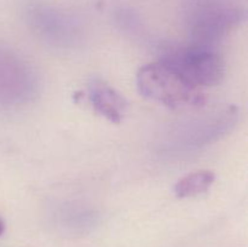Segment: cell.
<instances>
[{
    "mask_svg": "<svg viewBox=\"0 0 248 247\" xmlns=\"http://www.w3.org/2000/svg\"><path fill=\"white\" fill-rule=\"evenodd\" d=\"M137 87L145 98L170 108L194 106L202 101L201 89L194 86L176 68L162 60L138 70Z\"/></svg>",
    "mask_w": 248,
    "mask_h": 247,
    "instance_id": "cell-1",
    "label": "cell"
},
{
    "mask_svg": "<svg viewBox=\"0 0 248 247\" xmlns=\"http://www.w3.org/2000/svg\"><path fill=\"white\" fill-rule=\"evenodd\" d=\"M176 68L194 86H212L222 81L224 77V62L218 53L207 46L173 50L161 58Z\"/></svg>",
    "mask_w": 248,
    "mask_h": 247,
    "instance_id": "cell-2",
    "label": "cell"
},
{
    "mask_svg": "<svg viewBox=\"0 0 248 247\" xmlns=\"http://www.w3.org/2000/svg\"><path fill=\"white\" fill-rule=\"evenodd\" d=\"M240 10L225 0H195L190 21L199 38L208 40L222 34L240 18Z\"/></svg>",
    "mask_w": 248,
    "mask_h": 247,
    "instance_id": "cell-3",
    "label": "cell"
},
{
    "mask_svg": "<svg viewBox=\"0 0 248 247\" xmlns=\"http://www.w3.org/2000/svg\"><path fill=\"white\" fill-rule=\"evenodd\" d=\"M89 98L97 113L109 121L119 124L126 113L127 103L125 98L107 82L93 79L89 84Z\"/></svg>",
    "mask_w": 248,
    "mask_h": 247,
    "instance_id": "cell-4",
    "label": "cell"
},
{
    "mask_svg": "<svg viewBox=\"0 0 248 247\" xmlns=\"http://www.w3.org/2000/svg\"><path fill=\"white\" fill-rule=\"evenodd\" d=\"M215 182V173L211 171H198L179 179L174 185L177 198H191L205 193Z\"/></svg>",
    "mask_w": 248,
    "mask_h": 247,
    "instance_id": "cell-5",
    "label": "cell"
},
{
    "mask_svg": "<svg viewBox=\"0 0 248 247\" xmlns=\"http://www.w3.org/2000/svg\"><path fill=\"white\" fill-rule=\"evenodd\" d=\"M4 229H5V224H4V222H2L1 218H0V235L4 232Z\"/></svg>",
    "mask_w": 248,
    "mask_h": 247,
    "instance_id": "cell-6",
    "label": "cell"
}]
</instances>
